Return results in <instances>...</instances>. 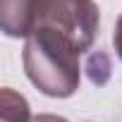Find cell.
<instances>
[{
	"instance_id": "cell-6",
	"label": "cell",
	"mask_w": 122,
	"mask_h": 122,
	"mask_svg": "<svg viewBox=\"0 0 122 122\" xmlns=\"http://www.w3.org/2000/svg\"><path fill=\"white\" fill-rule=\"evenodd\" d=\"M31 122H67V120L60 117V115H48V112H46V115H36Z\"/></svg>"
},
{
	"instance_id": "cell-1",
	"label": "cell",
	"mask_w": 122,
	"mask_h": 122,
	"mask_svg": "<svg viewBox=\"0 0 122 122\" xmlns=\"http://www.w3.org/2000/svg\"><path fill=\"white\" fill-rule=\"evenodd\" d=\"M79 48L60 31L38 24L24 43L22 62L29 81L50 98H70L79 89Z\"/></svg>"
},
{
	"instance_id": "cell-3",
	"label": "cell",
	"mask_w": 122,
	"mask_h": 122,
	"mask_svg": "<svg viewBox=\"0 0 122 122\" xmlns=\"http://www.w3.org/2000/svg\"><path fill=\"white\" fill-rule=\"evenodd\" d=\"M46 0H0V26L10 38H29L43 17Z\"/></svg>"
},
{
	"instance_id": "cell-2",
	"label": "cell",
	"mask_w": 122,
	"mask_h": 122,
	"mask_svg": "<svg viewBox=\"0 0 122 122\" xmlns=\"http://www.w3.org/2000/svg\"><path fill=\"white\" fill-rule=\"evenodd\" d=\"M38 24L60 31L79 48V53H86L98 36L101 12L93 0H46Z\"/></svg>"
},
{
	"instance_id": "cell-4",
	"label": "cell",
	"mask_w": 122,
	"mask_h": 122,
	"mask_svg": "<svg viewBox=\"0 0 122 122\" xmlns=\"http://www.w3.org/2000/svg\"><path fill=\"white\" fill-rule=\"evenodd\" d=\"M0 115H3V122H31L34 120L26 98L12 89L0 91Z\"/></svg>"
},
{
	"instance_id": "cell-5",
	"label": "cell",
	"mask_w": 122,
	"mask_h": 122,
	"mask_svg": "<svg viewBox=\"0 0 122 122\" xmlns=\"http://www.w3.org/2000/svg\"><path fill=\"white\" fill-rule=\"evenodd\" d=\"M112 46H115V53H117V57L122 60V15H120V19H117V24H115V34H112Z\"/></svg>"
}]
</instances>
